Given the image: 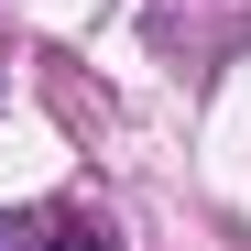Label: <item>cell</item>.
I'll use <instances>...</instances> for the list:
<instances>
[{
  "instance_id": "cell-2",
  "label": "cell",
  "mask_w": 251,
  "mask_h": 251,
  "mask_svg": "<svg viewBox=\"0 0 251 251\" xmlns=\"http://www.w3.org/2000/svg\"><path fill=\"white\" fill-rule=\"evenodd\" d=\"M0 251H33V229H22V219H0Z\"/></svg>"
},
{
  "instance_id": "cell-1",
  "label": "cell",
  "mask_w": 251,
  "mask_h": 251,
  "mask_svg": "<svg viewBox=\"0 0 251 251\" xmlns=\"http://www.w3.org/2000/svg\"><path fill=\"white\" fill-rule=\"evenodd\" d=\"M33 251H120V240H109L99 219H55V229H44V240H33Z\"/></svg>"
}]
</instances>
